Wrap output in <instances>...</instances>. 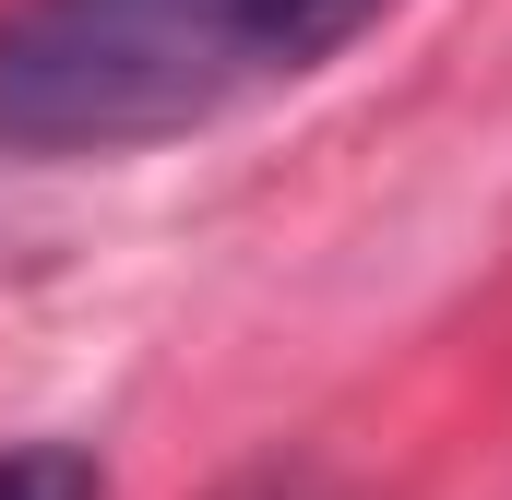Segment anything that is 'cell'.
Masks as SVG:
<instances>
[{"label":"cell","instance_id":"obj_1","mask_svg":"<svg viewBox=\"0 0 512 500\" xmlns=\"http://www.w3.org/2000/svg\"><path fill=\"white\" fill-rule=\"evenodd\" d=\"M239 96V0H0V155H143Z\"/></svg>","mask_w":512,"mask_h":500},{"label":"cell","instance_id":"obj_2","mask_svg":"<svg viewBox=\"0 0 512 500\" xmlns=\"http://www.w3.org/2000/svg\"><path fill=\"white\" fill-rule=\"evenodd\" d=\"M393 0H239V60H251V96L262 84H310L334 72Z\"/></svg>","mask_w":512,"mask_h":500},{"label":"cell","instance_id":"obj_3","mask_svg":"<svg viewBox=\"0 0 512 500\" xmlns=\"http://www.w3.org/2000/svg\"><path fill=\"white\" fill-rule=\"evenodd\" d=\"M0 500H108V465L84 441H12L0 453Z\"/></svg>","mask_w":512,"mask_h":500}]
</instances>
